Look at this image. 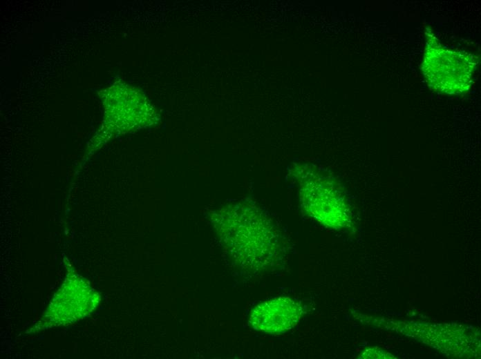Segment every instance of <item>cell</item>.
I'll return each instance as SVG.
<instances>
[{
	"mask_svg": "<svg viewBox=\"0 0 481 359\" xmlns=\"http://www.w3.org/2000/svg\"><path fill=\"white\" fill-rule=\"evenodd\" d=\"M475 64L472 56L444 49L435 37L427 39L422 71L434 89L448 94L467 90Z\"/></svg>",
	"mask_w": 481,
	"mask_h": 359,
	"instance_id": "cell-1",
	"label": "cell"
},
{
	"mask_svg": "<svg viewBox=\"0 0 481 359\" xmlns=\"http://www.w3.org/2000/svg\"><path fill=\"white\" fill-rule=\"evenodd\" d=\"M303 312L301 303L289 297H278L257 304L252 311L249 325L255 330L280 334L294 328Z\"/></svg>",
	"mask_w": 481,
	"mask_h": 359,
	"instance_id": "cell-3",
	"label": "cell"
},
{
	"mask_svg": "<svg viewBox=\"0 0 481 359\" xmlns=\"http://www.w3.org/2000/svg\"><path fill=\"white\" fill-rule=\"evenodd\" d=\"M305 179L301 180L300 196L306 213L327 226H344L348 217L342 197L322 177L306 172Z\"/></svg>",
	"mask_w": 481,
	"mask_h": 359,
	"instance_id": "cell-2",
	"label": "cell"
}]
</instances>
